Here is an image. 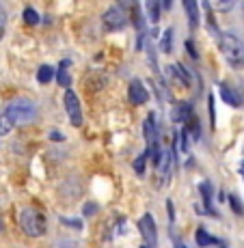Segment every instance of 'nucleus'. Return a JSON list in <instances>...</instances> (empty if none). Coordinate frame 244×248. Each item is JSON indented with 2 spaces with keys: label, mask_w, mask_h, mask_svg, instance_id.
Returning <instances> with one entry per match:
<instances>
[{
  "label": "nucleus",
  "mask_w": 244,
  "mask_h": 248,
  "mask_svg": "<svg viewBox=\"0 0 244 248\" xmlns=\"http://www.w3.org/2000/svg\"><path fill=\"white\" fill-rule=\"evenodd\" d=\"M2 117L7 119L13 127L28 125V123H33L37 119V106L31 99H13V102H9V106L4 108Z\"/></svg>",
  "instance_id": "obj_1"
},
{
  "label": "nucleus",
  "mask_w": 244,
  "mask_h": 248,
  "mask_svg": "<svg viewBox=\"0 0 244 248\" xmlns=\"http://www.w3.org/2000/svg\"><path fill=\"white\" fill-rule=\"evenodd\" d=\"M218 46H221L225 61H227L233 69L244 67V44L233 32H221V35H218Z\"/></svg>",
  "instance_id": "obj_2"
},
{
  "label": "nucleus",
  "mask_w": 244,
  "mask_h": 248,
  "mask_svg": "<svg viewBox=\"0 0 244 248\" xmlns=\"http://www.w3.org/2000/svg\"><path fill=\"white\" fill-rule=\"evenodd\" d=\"M20 227L26 235L31 237H41L48 229V222H46V216L41 209L37 207H24L20 212Z\"/></svg>",
  "instance_id": "obj_3"
},
{
  "label": "nucleus",
  "mask_w": 244,
  "mask_h": 248,
  "mask_svg": "<svg viewBox=\"0 0 244 248\" xmlns=\"http://www.w3.org/2000/svg\"><path fill=\"white\" fill-rule=\"evenodd\" d=\"M65 110H67V117H69L71 125L80 127L82 125V110H80V99L74 91L67 89L65 91Z\"/></svg>",
  "instance_id": "obj_4"
},
{
  "label": "nucleus",
  "mask_w": 244,
  "mask_h": 248,
  "mask_svg": "<svg viewBox=\"0 0 244 248\" xmlns=\"http://www.w3.org/2000/svg\"><path fill=\"white\" fill-rule=\"evenodd\" d=\"M138 231H141L143 240H145V246L147 248H156L158 244V229H156V222L151 218V214H145V216L138 220Z\"/></svg>",
  "instance_id": "obj_5"
},
{
  "label": "nucleus",
  "mask_w": 244,
  "mask_h": 248,
  "mask_svg": "<svg viewBox=\"0 0 244 248\" xmlns=\"http://www.w3.org/2000/svg\"><path fill=\"white\" fill-rule=\"evenodd\" d=\"M128 24V16L121 11V7H111L104 13V26L106 31H121Z\"/></svg>",
  "instance_id": "obj_6"
},
{
  "label": "nucleus",
  "mask_w": 244,
  "mask_h": 248,
  "mask_svg": "<svg viewBox=\"0 0 244 248\" xmlns=\"http://www.w3.org/2000/svg\"><path fill=\"white\" fill-rule=\"evenodd\" d=\"M128 99L134 106H143L149 99V93H147V87L141 82V80H132L130 87H128Z\"/></svg>",
  "instance_id": "obj_7"
},
{
  "label": "nucleus",
  "mask_w": 244,
  "mask_h": 248,
  "mask_svg": "<svg viewBox=\"0 0 244 248\" xmlns=\"http://www.w3.org/2000/svg\"><path fill=\"white\" fill-rule=\"evenodd\" d=\"M166 71H169L171 78H173L175 82H179L181 87H190V84H193V74H190V69H186L181 63L169 65V67H166Z\"/></svg>",
  "instance_id": "obj_8"
},
{
  "label": "nucleus",
  "mask_w": 244,
  "mask_h": 248,
  "mask_svg": "<svg viewBox=\"0 0 244 248\" xmlns=\"http://www.w3.org/2000/svg\"><path fill=\"white\" fill-rule=\"evenodd\" d=\"M171 119L175 123H188L193 119V104L190 102H178L175 108L171 110Z\"/></svg>",
  "instance_id": "obj_9"
},
{
  "label": "nucleus",
  "mask_w": 244,
  "mask_h": 248,
  "mask_svg": "<svg viewBox=\"0 0 244 248\" xmlns=\"http://www.w3.org/2000/svg\"><path fill=\"white\" fill-rule=\"evenodd\" d=\"M221 97H223L225 104H229V106H233V108L242 106V97L236 93V91H233L231 84H227V82L221 84Z\"/></svg>",
  "instance_id": "obj_10"
},
{
  "label": "nucleus",
  "mask_w": 244,
  "mask_h": 248,
  "mask_svg": "<svg viewBox=\"0 0 244 248\" xmlns=\"http://www.w3.org/2000/svg\"><path fill=\"white\" fill-rule=\"evenodd\" d=\"M184 9L186 13H188V22L193 28L199 26V4L195 2V0H184Z\"/></svg>",
  "instance_id": "obj_11"
},
{
  "label": "nucleus",
  "mask_w": 244,
  "mask_h": 248,
  "mask_svg": "<svg viewBox=\"0 0 244 248\" xmlns=\"http://www.w3.org/2000/svg\"><path fill=\"white\" fill-rule=\"evenodd\" d=\"M173 28H166L164 31V35H162V41H160V50L164 52V54H171V52H173Z\"/></svg>",
  "instance_id": "obj_12"
},
{
  "label": "nucleus",
  "mask_w": 244,
  "mask_h": 248,
  "mask_svg": "<svg viewBox=\"0 0 244 248\" xmlns=\"http://www.w3.org/2000/svg\"><path fill=\"white\" fill-rule=\"evenodd\" d=\"M195 237H197V244H199V246L218 244V240H216V237H212L208 231H205V229H197V235H195Z\"/></svg>",
  "instance_id": "obj_13"
},
{
  "label": "nucleus",
  "mask_w": 244,
  "mask_h": 248,
  "mask_svg": "<svg viewBox=\"0 0 244 248\" xmlns=\"http://www.w3.org/2000/svg\"><path fill=\"white\" fill-rule=\"evenodd\" d=\"M52 78H54V69H52L50 65H41V67L37 69V80H39L41 84H48Z\"/></svg>",
  "instance_id": "obj_14"
},
{
  "label": "nucleus",
  "mask_w": 244,
  "mask_h": 248,
  "mask_svg": "<svg viewBox=\"0 0 244 248\" xmlns=\"http://www.w3.org/2000/svg\"><path fill=\"white\" fill-rule=\"evenodd\" d=\"M145 11H147L149 22H158V20H160V4H158L156 0H149V2L145 4Z\"/></svg>",
  "instance_id": "obj_15"
},
{
  "label": "nucleus",
  "mask_w": 244,
  "mask_h": 248,
  "mask_svg": "<svg viewBox=\"0 0 244 248\" xmlns=\"http://www.w3.org/2000/svg\"><path fill=\"white\" fill-rule=\"evenodd\" d=\"M201 194H203V203H205V207H208V212H210V207H212V184L210 181H201Z\"/></svg>",
  "instance_id": "obj_16"
},
{
  "label": "nucleus",
  "mask_w": 244,
  "mask_h": 248,
  "mask_svg": "<svg viewBox=\"0 0 244 248\" xmlns=\"http://www.w3.org/2000/svg\"><path fill=\"white\" fill-rule=\"evenodd\" d=\"M24 20H26V24L35 26V24H39V13H37L33 7H26L24 9Z\"/></svg>",
  "instance_id": "obj_17"
},
{
  "label": "nucleus",
  "mask_w": 244,
  "mask_h": 248,
  "mask_svg": "<svg viewBox=\"0 0 244 248\" xmlns=\"http://www.w3.org/2000/svg\"><path fill=\"white\" fill-rule=\"evenodd\" d=\"M186 132H188V136H193V140H199L201 130H199V121L195 117L188 121V130H186Z\"/></svg>",
  "instance_id": "obj_18"
},
{
  "label": "nucleus",
  "mask_w": 244,
  "mask_h": 248,
  "mask_svg": "<svg viewBox=\"0 0 244 248\" xmlns=\"http://www.w3.org/2000/svg\"><path fill=\"white\" fill-rule=\"evenodd\" d=\"M145 164H147V151H145V154H141L136 160H134V170H136V175L145 173Z\"/></svg>",
  "instance_id": "obj_19"
},
{
  "label": "nucleus",
  "mask_w": 244,
  "mask_h": 248,
  "mask_svg": "<svg viewBox=\"0 0 244 248\" xmlns=\"http://www.w3.org/2000/svg\"><path fill=\"white\" fill-rule=\"evenodd\" d=\"M56 80H59V84L61 87H69L71 84V78H69V74L63 69V67H59L56 69Z\"/></svg>",
  "instance_id": "obj_20"
},
{
  "label": "nucleus",
  "mask_w": 244,
  "mask_h": 248,
  "mask_svg": "<svg viewBox=\"0 0 244 248\" xmlns=\"http://www.w3.org/2000/svg\"><path fill=\"white\" fill-rule=\"evenodd\" d=\"M11 130H13V125H11V123H9L4 117H0V136L9 134V132H11Z\"/></svg>",
  "instance_id": "obj_21"
},
{
  "label": "nucleus",
  "mask_w": 244,
  "mask_h": 248,
  "mask_svg": "<svg viewBox=\"0 0 244 248\" xmlns=\"http://www.w3.org/2000/svg\"><path fill=\"white\" fill-rule=\"evenodd\" d=\"M186 50H188V54L190 56H193V59H199V52H197V47H195V44H193V41H186Z\"/></svg>",
  "instance_id": "obj_22"
},
{
  "label": "nucleus",
  "mask_w": 244,
  "mask_h": 248,
  "mask_svg": "<svg viewBox=\"0 0 244 248\" xmlns=\"http://www.w3.org/2000/svg\"><path fill=\"white\" fill-rule=\"evenodd\" d=\"M179 138H181V151H188V132L181 130L179 132Z\"/></svg>",
  "instance_id": "obj_23"
},
{
  "label": "nucleus",
  "mask_w": 244,
  "mask_h": 248,
  "mask_svg": "<svg viewBox=\"0 0 244 248\" xmlns=\"http://www.w3.org/2000/svg\"><path fill=\"white\" fill-rule=\"evenodd\" d=\"M4 24H7V13H4L2 4H0V37H2V32H4Z\"/></svg>",
  "instance_id": "obj_24"
},
{
  "label": "nucleus",
  "mask_w": 244,
  "mask_h": 248,
  "mask_svg": "<svg viewBox=\"0 0 244 248\" xmlns=\"http://www.w3.org/2000/svg\"><path fill=\"white\" fill-rule=\"evenodd\" d=\"M229 201H231V205H233V212L242 214V205H240V201H238L236 197H229Z\"/></svg>",
  "instance_id": "obj_25"
},
{
  "label": "nucleus",
  "mask_w": 244,
  "mask_h": 248,
  "mask_svg": "<svg viewBox=\"0 0 244 248\" xmlns=\"http://www.w3.org/2000/svg\"><path fill=\"white\" fill-rule=\"evenodd\" d=\"M50 138H52V140H56V142H61V140H63V134H61V132H54V130H52V132H50Z\"/></svg>",
  "instance_id": "obj_26"
},
{
  "label": "nucleus",
  "mask_w": 244,
  "mask_h": 248,
  "mask_svg": "<svg viewBox=\"0 0 244 248\" xmlns=\"http://www.w3.org/2000/svg\"><path fill=\"white\" fill-rule=\"evenodd\" d=\"M175 248H186V246L181 244V242H175Z\"/></svg>",
  "instance_id": "obj_27"
},
{
  "label": "nucleus",
  "mask_w": 244,
  "mask_h": 248,
  "mask_svg": "<svg viewBox=\"0 0 244 248\" xmlns=\"http://www.w3.org/2000/svg\"><path fill=\"white\" fill-rule=\"evenodd\" d=\"M240 175H242V177H244V164H242V169H240Z\"/></svg>",
  "instance_id": "obj_28"
},
{
  "label": "nucleus",
  "mask_w": 244,
  "mask_h": 248,
  "mask_svg": "<svg viewBox=\"0 0 244 248\" xmlns=\"http://www.w3.org/2000/svg\"><path fill=\"white\" fill-rule=\"evenodd\" d=\"M143 248H147V246H143Z\"/></svg>",
  "instance_id": "obj_29"
}]
</instances>
